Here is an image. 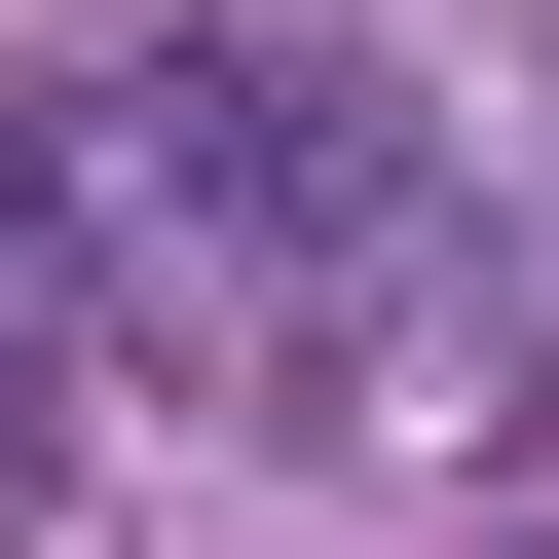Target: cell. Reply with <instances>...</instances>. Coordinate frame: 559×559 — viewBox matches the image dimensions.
<instances>
[{"label":"cell","instance_id":"cell-1","mask_svg":"<svg viewBox=\"0 0 559 559\" xmlns=\"http://www.w3.org/2000/svg\"><path fill=\"white\" fill-rule=\"evenodd\" d=\"M0 224H38V299L187 411H336L411 336V261H448V150L336 75V38H261V0H150V38H75L38 112H0Z\"/></svg>","mask_w":559,"mask_h":559},{"label":"cell","instance_id":"cell-2","mask_svg":"<svg viewBox=\"0 0 559 559\" xmlns=\"http://www.w3.org/2000/svg\"><path fill=\"white\" fill-rule=\"evenodd\" d=\"M38 336H75V299H38V224H0V559H38V485H75V448H38Z\"/></svg>","mask_w":559,"mask_h":559}]
</instances>
